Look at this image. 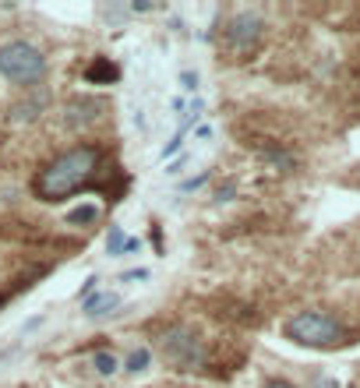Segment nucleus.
<instances>
[{
	"instance_id": "1",
	"label": "nucleus",
	"mask_w": 360,
	"mask_h": 388,
	"mask_svg": "<svg viewBox=\"0 0 360 388\" xmlns=\"http://www.w3.org/2000/svg\"><path fill=\"white\" fill-rule=\"evenodd\" d=\"M103 166V148L92 141H78L68 152L53 156L50 163H43L32 176V194L46 205H60L71 194H78L81 187L92 184V176Z\"/></svg>"
},
{
	"instance_id": "2",
	"label": "nucleus",
	"mask_w": 360,
	"mask_h": 388,
	"mask_svg": "<svg viewBox=\"0 0 360 388\" xmlns=\"http://www.w3.org/2000/svg\"><path fill=\"white\" fill-rule=\"evenodd\" d=\"M283 332L290 343L308 346V349H332V346H343L350 339L346 325L328 311H300L283 325Z\"/></svg>"
},
{
	"instance_id": "3",
	"label": "nucleus",
	"mask_w": 360,
	"mask_h": 388,
	"mask_svg": "<svg viewBox=\"0 0 360 388\" xmlns=\"http://www.w3.org/2000/svg\"><path fill=\"white\" fill-rule=\"evenodd\" d=\"M159 353H163V360L173 364L177 371H198V367L208 364L205 339L188 325H170L159 336Z\"/></svg>"
},
{
	"instance_id": "4",
	"label": "nucleus",
	"mask_w": 360,
	"mask_h": 388,
	"mask_svg": "<svg viewBox=\"0 0 360 388\" xmlns=\"http://www.w3.org/2000/svg\"><path fill=\"white\" fill-rule=\"evenodd\" d=\"M0 74H4L11 85L28 88V85L43 81V74H46V57L32 43L11 39V43L0 46Z\"/></svg>"
},
{
	"instance_id": "5",
	"label": "nucleus",
	"mask_w": 360,
	"mask_h": 388,
	"mask_svg": "<svg viewBox=\"0 0 360 388\" xmlns=\"http://www.w3.org/2000/svg\"><path fill=\"white\" fill-rule=\"evenodd\" d=\"M261 36H265V21L261 14L254 11H237L230 21H226V46L237 53V57H248L261 46Z\"/></svg>"
},
{
	"instance_id": "6",
	"label": "nucleus",
	"mask_w": 360,
	"mask_h": 388,
	"mask_svg": "<svg viewBox=\"0 0 360 388\" xmlns=\"http://www.w3.org/2000/svg\"><path fill=\"white\" fill-rule=\"evenodd\" d=\"M106 110V103L103 99H71L68 103V127H85L88 121H96V116Z\"/></svg>"
},
{
	"instance_id": "7",
	"label": "nucleus",
	"mask_w": 360,
	"mask_h": 388,
	"mask_svg": "<svg viewBox=\"0 0 360 388\" xmlns=\"http://www.w3.org/2000/svg\"><path fill=\"white\" fill-rule=\"evenodd\" d=\"M85 81L88 85H117L120 81V68L110 61V57H96V61L85 68Z\"/></svg>"
},
{
	"instance_id": "8",
	"label": "nucleus",
	"mask_w": 360,
	"mask_h": 388,
	"mask_svg": "<svg viewBox=\"0 0 360 388\" xmlns=\"http://www.w3.org/2000/svg\"><path fill=\"white\" fill-rule=\"evenodd\" d=\"M120 304L117 293H92L88 300H81V311L88 318H103V314H113V307Z\"/></svg>"
},
{
	"instance_id": "9",
	"label": "nucleus",
	"mask_w": 360,
	"mask_h": 388,
	"mask_svg": "<svg viewBox=\"0 0 360 388\" xmlns=\"http://www.w3.org/2000/svg\"><path fill=\"white\" fill-rule=\"evenodd\" d=\"M99 219V205H78L68 212V226H92Z\"/></svg>"
},
{
	"instance_id": "10",
	"label": "nucleus",
	"mask_w": 360,
	"mask_h": 388,
	"mask_svg": "<svg viewBox=\"0 0 360 388\" xmlns=\"http://www.w3.org/2000/svg\"><path fill=\"white\" fill-rule=\"evenodd\" d=\"M148 364H152V349H148V346H138V349L128 356L124 371H131V374H141V371H148Z\"/></svg>"
},
{
	"instance_id": "11",
	"label": "nucleus",
	"mask_w": 360,
	"mask_h": 388,
	"mask_svg": "<svg viewBox=\"0 0 360 388\" xmlns=\"http://www.w3.org/2000/svg\"><path fill=\"white\" fill-rule=\"evenodd\" d=\"M128 251V233L120 229V226H110V236H106V254L110 258H120Z\"/></svg>"
},
{
	"instance_id": "12",
	"label": "nucleus",
	"mask_w": 360,
	"mask_h": 388,
	"mask_svg": "<svg viewBox=\"0 0 360 388\" xmlns=\"http://www.w3.org/2000/svg\"><path fill=\"white\" fill-rule=\"evenodd\" d=\"M92 364H96L99 374H117V371H120V360H117L110 349H99V353L92 356Z\"/></svg>"
},
{
	"instance_id": "13",
	"label": "nucleus",
	"mask_w": 360,
	"mask_h": 388,
	"mask_svg": "<svg viewBox=\"0 0 360 388\" xmlns=\"http://www.w3.org/2000/svg\"><path fill=\"white\" fill-rule=\"evenodd\" d=\"M261 156H265L268 163H272V166H279L283 173H286V170H293V159H290V156L283 152V148H265V152H261Z\"/></svg>"
},
{
	"instance_id": "14",
	"label": "nucleus",
	"mask_w": 360,
	"mask_h": 388,
	"mask_svg": "<svg viewBox=\"0 0 360 388\" xmlns=\"http://www.w3.org/2000/svg\"><path fill=\"white\" fill-rule=\"evenodd\" d=\"M36 110H43V99L39 103H28V106H14V121H36Z\"/></svg>"
},
{
	"instance_id": "15",
	"label": "nucleus",
	"mask_w": 360,
	"mask_h": 388,
	"mask_svg": "<svg viewBox=\"0 0 360 388\" xmlns=\"http://www.w3.org/2000/svg\"><path fill=\"white\" fill-rule=\"evenodd\" d=\"M208 176H212V173H198V176H191V181H184V184H180V191H198V187H205L208 184Z\"/></svg>"
},
{
	"instance_id": "16",
	"label": "nucleus",
	"mask_w": 360,
	"mask_h": 388,
	"mask_svg": "<svg viewBox=\"0 0 360 388\" xmlns=\"http://www.w3.org/2000/svg\"><path fill=\"white\" fill-rule=\"evenodd\" d=\"M148 279V268H131V272L120 276V283H145Z\"/></svg>"
},
{
	"instance_id": "17",
	"label": "nucleus",
	"mask_w": 360,
	"mask_h": 388,
	"mask_svg": "<svg viewBox=\"0 0 360 388\" xmlns=\"http://www.w3.org/2000/svg\"><path fill=\"white\" fill-rule=\"evenodd\" d=\"M180 85H184V92H194V88H198V74L194 71H180Z\"/></svg>"
},
{
	"instance_id": "18",
	"label": "nucleus",
	"mask_w": 360,
	"mask_h": 388,
	"mask_svg": "<svg viewBox=\"0 0 360 388\" xmlns=\"http://www.w3.org/2000/svg\"><path fill=\"white\" fill-rule=\"evenodd\" d=\"M96 286H99V279H96V276H92V279H85V286H81V296H85V300L96 293Z\"/></svg>"
},
{
	"instance_id": "19",
	"label": "nucleus",
	"mask_w": 360,
	"mask_h": 388,
	"mask_svg": "<svg viewBox=\"0 0 360 388\" xmlns=\"http://www.w3.org/2000/svg\"><path fill=\"white\" fill-rule=\"evenodd\" d=\"M261 388H293V385H290L286 378H272V381H265Z\"/></svg>"
},
{
	"instance_id": "20",
	"label": "nucleus",
	"mask_w": 360,
	"mask_h": 388,
	"mask_svg": "<svg viewBox=\"0 0 360 388\" xmlns=\"http://www.w3.org/2000/svg\"><path fill=\"white\" fill-rule=\"evenodd\" d=\"M152 244H156V251L163 254V233H159V226H152Z\"/></svg>"
},
{
	"instance_id": "21",
	"label": "nucleus",
	"mask_w": 360,
	"mask_h": 388,
	"mask_svg": "<svg viewBox=\"0 0 360 388\" xmlns=\"http://www.w3.org/2000/svg\"><path fill=\"white\" fill-rule=\"evenodd\" d=\"M219 201H230L233 198V184H226V187H219V194H216Z\"/></svg>"
},
{
	"instance_id": "22",
	"label": "nucleus",
	"mask_w": 360,
	"mask_h": 388,
	"mask_svg": "<svg viewBox=\"0 0 360 388\" xmlns=\"http://www.w3.org/2000/svg\"><path fill=\"white\" fill-rule=\"evenodd\" d=\"M314 388H339L332 378H321V381H314Z\"/></svg>"
}]
</instances>
